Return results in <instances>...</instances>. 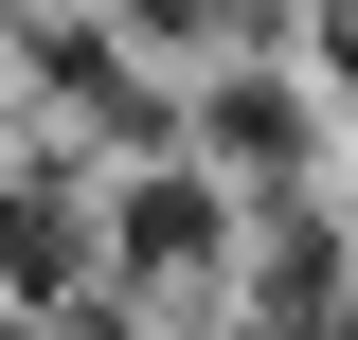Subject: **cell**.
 Returning <instances> with one entry per match:
<instances>
[{
	"label": "cell",
	"mask_w": 358,
	"mask_h": 340,
	"mask_svg": "<svg viewBox=\"0 0 358 340\" xmlns=\"http://www.w3.org/2000/svg\"><path fill=\"white\" fill-rule=\"evenodd\" d=\"M90 215H108V269H126L143 304H197L215 269H251V197H233L197 143H162V162L90 179Z\"/></svg>",
	"instance_id": "1"
},
{
	"label": "cell",
	"mask_w": 358,
	"mask_h": 340,
	"mask_svg": "<svg viewBox=\"0 0 358 340\" xmlns=\"http://www.w3.org/2000/svg\"><path fill=\"white\" fill-rule=\"evenodd\" d=\"M108 36L179 72V54H233V36H268V0H108Z\"/></svg>",
	"instance_id": "2"
}]
</instances>
